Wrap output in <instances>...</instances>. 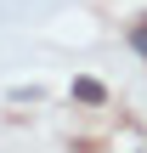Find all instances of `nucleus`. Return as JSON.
<instances>
[{"mask_svg": "<svg viewBox=\"0 0 147 153\" xmlns=\"http://www.w3.org/2000/svg\"><path fill=\"white\" fill-rule=\"evenodd\" d=\"M74 97H79V102H108V91H102L96 79H74Z\"/></svg>", "mask_w": 147, "mask_h": 153, "instance_id": "1", "label": "nucleus"}, {"mask_svg": "<svg viewBox=\"0 0 147 153\" xmlns=\"http://www.w3.org/2000/svg\"><path fill=\"white\" fill-rule=\"evenodd\" d=\"M136 45H142V51H147V28H136Z\"/></svg>", "mask_w": 147, "mask_h": 153, "instance_id": "2", "label": "nucleus"}]
</instances>
